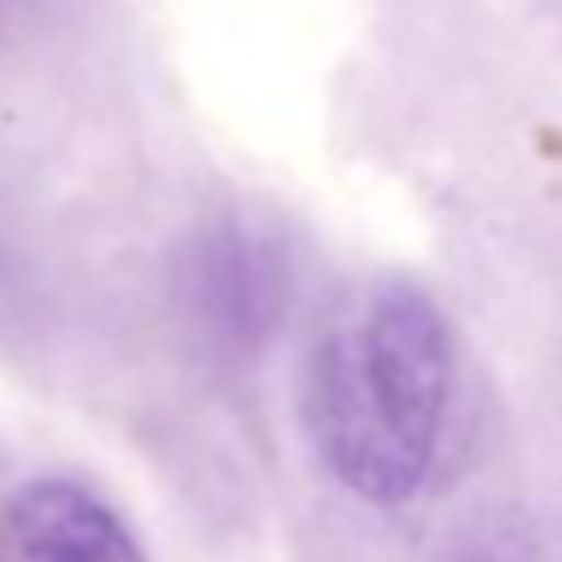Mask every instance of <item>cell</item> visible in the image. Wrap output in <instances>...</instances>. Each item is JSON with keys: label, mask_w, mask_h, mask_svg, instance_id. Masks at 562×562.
<instances>
[{"label": "cell", "mask_w": 562, "mask_h": 562, "mask_svg": "<svg viewBox=\"0 0 562 562\" xmlns=\"http://www.w3.org/2000/svg\"><path fill=\"white\" fill-rule=\"evenodd\" d=\"M453 404V334L408 279L353 284L318 324L299 408L318 463L373 508L418 498Z\"/></svg>", "instance_id": "1"}, {"label": "cell", "mask_w": 562, "mask_h": 562, "mask_svg": "<svg viewBox=\"0 0 562 562\" xmlns=\"http://www.w3.org/2000/svg\"><path fill=\"white\" fill-rule=\"evenodd\" d=\"M190 314L204 339L229 353H249L274 334L289 294V269L274 239L249 234L245 224H224L204 234L184 274Z\"/></svg>", "instance_id": "2"}, {"label": "cell", "mask_w": 562, "mask_h": 562, "mask_svg": "<svg viewBox=\"0 0 562 562\" xmlns=\"http://www.w3.org/2000/svg\"><path fill=\"white\" fill-rule=\"evenodd\" d=\"M0 562H149L135 532L75 477H31L0 503Z\"/></svg>", "instance_id": "3"}, {"label": "cell", "mask_w": 562, "mask_h": 562, "mask_svg": "<svg viewBox=\"0 0 562 562\" xmlns=\"http://www.w3.org/2000/svg\"><path fill=\"white\" fill-rule=\"evenodd\" d=\"M468 562H503V558H468Z\"/></svg>", "instance_id": "4"}]
</instances>
